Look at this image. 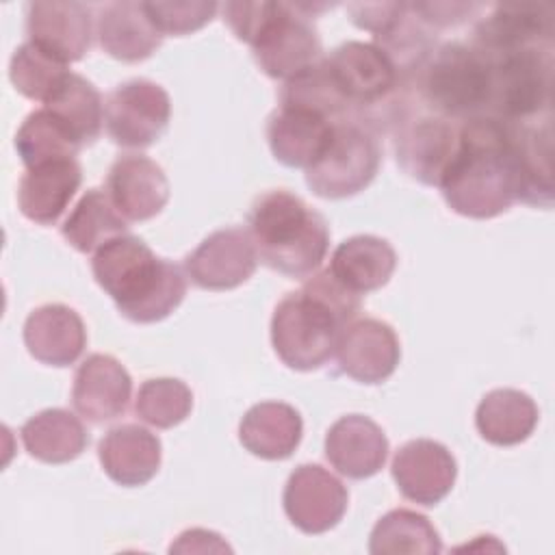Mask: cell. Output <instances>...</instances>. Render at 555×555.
<instances>
[{"label":"cell","instance_id":"obj_1","mask_svg":"<svg viewBox=\"0 0 555 555\" xmlns=\"http://www.w3.org/2000/svg\"><path fill=\"white\" fill-rule=\"evenodd\" d=\"M438 186L457 215L490 219L505 212L518 191L509 126L490 115L466 119Z\"/></svg>","mask_w":555,"mask_h":555},{"label":"cell","instance_id":"obj_2","mask_svg":"<svg viewBox=\"0 0 555 555\" xmlns=\"http://www.w3.org/2000/svg\"><path fill=\"white\" fill-rule=\"evenodd\" d=\"M360 295L345 288L327 269L288 293L271 317L278 358L295 371L321 369L334 353L343 330L356 319Z\"/></svg>","mask_w":555,"mask_h":555},{"label":"cell","instance_id":"obj_3","mask_svg":"<svg viewBox=\"0 0 555 555\" xmlns=\"http://www.w3.org/2000/svg\"><path fill=\"white\" fill-rule=\"evenodd\" d=\"M91 271L117 310L134 323H156L169 317L186 295L182 269L158 258L132 234H119L95 249Z\"/></svg>","mask_w":555,"mask_h":555},{"label":"cell","instance_id":"obj_4","mask_svg":"<svg viewBox=\"0 0 555 555\" xmlns=\"http://www.w3.org/2000/svg\"><path fill=\"white\" fill-rule=\"evenodd\" d=\"M247 223L258 260L282 275L310 278L327 254V221L286 189L260 193L249 208Z\"/></svg>","mask_w":555,"mask_h":555},{"label":"cell","instance_id":"obj_5","mask_svg":"<svg viewBox=\"0 0 555 555\" xmlns=\"http://www.w3.org/2000/svg\"><path fill=\"white\" fill-rule=\"evenodd\" d=\"M223 20L254 50L260 69L271 78H295L319 63L321 39L306 4L225 2Z\"/></svg>","mask_w":555,"mask_h":555},{"label":"cell","instance_id":"obj_6","mask_svg":"<svg viewBox=\"0 0 555 555\" xmlns=\"http://www.w3.org/2000/svg\"><path fill=\"white\" fill-rule=\"evenodd\" d=\"M425 104L440 117L470 119L486 115L490 98V63L473 46L444 43L427 52L414 67Z\"/></svg>","mask_w":555,"mask_h":555},{"label":"cell","instance_id":"obj_7","mask_svg":"<svg viewBox=\"0 0 555 555\" xmlns=\"http://www.w3.org/2000/svg\"><path fill=\"white\" fill-rule=\"evenodd\" d=\"M490 98L486 115L503 124H527L551 108L553 46L522 48L488 59Z\"/></svg>","mask_w":555,"mask_h":555},{"label":"cell","instance_id":"obj_8","mask_svg":"<svg viewBox=\"0 0 555 555\" xmlns=\"http://www.w3.org/2000/svg\"><path fill=\"white\" fill-rule=\"evenodd\" d=\"M379 163V141L369 124L345 117L334 121L327 147L306 169V184L319 197H351L373 182Z\"/></svg>","mask_w":555,"mask_h":555},{"label":"cell","instance_id":"obj_9","mask_svg":"<svg viewBox=\"0 0 555 555\" xmlns=\"http://www.w3.org/2000/svg\"><path fill=\"white\" fill-rule=\"evenodd\" d=\"M171 117L167 91L145 78L115 87L104 100V126L108 137L124 147H147L158 141Z\"/></svg>","mask_w":555,"mask_h":555},{"label":"cell","instance_id":"obj_10","mask_svg":"<svg viewBox=\"0 0 555 555\" xmlns=\"http://www.w3.org/2000/svg\"><path fill=\"white\" fill-rule=\"evenodd\" d=\"M323 65L349 108L382 104L399 87V67L377 43L347 41L332 50Z\"/></svg>","mask_w":555,"mask_h":555},{"label":"cell","instance_id":"obj_11","mask_svg":"<svg viewBox=\"0 0 555 555\" xmlns=\"http://www.w3.org/2000/svg\"><path fill=\"white\" fill-rule=\"evenodd\" d=\"M282 503L297 529L317 535L334 529L343 520L349 492L343 481L323 466L301 464L286 479Z\"/></svg>","mask_w":555,"mask_h":555},{"label":"cell","instance_id":"obj_12","mask_svg":"<svg viewBox=\"0 0 555 555\" xmlns=\"http://www.w3.org/2000/svg\"><path fill=\"white\" fill-rule=\"evenodd\" d=\"M258 264L254 241L243 228H223L208 234L186 258L184 269L204 291H230L247 282Z\"/></svg>","mask_w":555,"mask_h":555},{"label":"cell","instance_id":"obj_13","mask_svg":"<svg viewBox=\"0 0 555 555\" xmlns=\"http://www.w3.org/2000/svg\"><path fill=\"white\" fill-rule=\"evenodd\" d=\"M460 128L440 115L403 117L395 137L397 163L423 184L438 186L455 150Z\"/></svg>","mask_w":555,"mask_h":555},{"label":"cell","instance_id":"obj_14","mask_svg":"<svg viewBox=\"0 0 555 555\" xmlns=\"http://www.w3.org/2000/svg\"><path fill=\"white\" fill-rule=\"evenodd\" d=\"M535 46H553V7L546 2L494 4L473 35V48L486 59Z\"/></svg>","mask_w":555,"mask_h":555},{"label":"cell","instance_id":"obj_15","mask_svg":"<svg viewBox=\"0 0 555 555\" xmlns=\"http://www.w3.org/2000/svg\"><path fill=\"white\" fill-rule=\"evenodd\" d=\"M390 470L399 492L418 505L440 503L457 477L451 451L429 438H416L399 447Z\"/></svg>","mask_w":555,"mask_h":555},{"label":"cell","instance_id":"obj_16","mask_svg":"<svg viewBox=\"0 0 555 555\" xmlns=\"http://www.w3.org/2000/svg\"><path fill=\"white\" fill-rule=\"evenodd\" d=\"M336 360L345 375L362 384H382L399 360L401 347L395 330L379 319H353L340 334Z\"/></svg>","mask_w":555,"mask_h":555},{"label":"cell","instance_id":"obj_17","mask_svg":"<svg viewBox=\"0 0 555 555\" xmlns=\"http://www.w3.org/2000/svg\"><path fill=\"white\" fill-rule=\"evenodd\" d=\"M26 30L28 41L63 63H74L91 48V9L74 0L30 2L26 7Z\"/></svg>","mask_w":555,"mask_h":555},{"label":"cell","instance_id":"obj_18","mask_svg":"<svg viewBox=\"0 0 555 555\" xmlns=\"http://www.w3.org/2000/svg\"><path fill=\"white\" fill-rule=\"evenodd\" d=\"M106 193L124 219L147 221L169 202V180L152 158L124 154L108 169Z\"/></svg>","mask_w":555,"mask_h":555},{"label":"cell","instance_id":"obj_19","mask_svg":"<svg viewBox=\"0 0 555 555\" xmlns=\"http://www.w3.org/2000/svg\"><path fill=\"white\" fill-rule=\"evenodd\" d=\"M132 379L126 366L108 353H91L74 375V410L91 421L106 423L121 416L128 408Z\"/></svg>","mask_w":555,"mask_h":555},{"label":"cell","instance_id":"obj_20","mask_svg":"<svg viewBox=\"0 0 555 555\" xmlns=\"http://www.w3.org/2000/svg\"><path fill=\"white\" fill-rule=\"evenodd\" d=\"M327 462L349 479L377 475L388 457L384 429L364 414L340 416L325 436Z\"/></svg>","mask_w":555,"mask_h":555},{"label":"cell","instance_id":"obj_21","mask_svg":"<svg viewBox=\"0 0 555 555\" xmlns=\"http://www.w3.org/2000/svg\"><path fill=\"white\" fill-rule=\"evenodd\" d=\"M334 119L299 104H280L269 117L267 139L273 156L286 167L308 169L330 143Z\"/></svg>","mask_w":555,"mask_h":555},{"label":"cell","instance_id":"obj_22","mask_svg":"<svg viewBox=\"0 0 555 555\" xmlns=\"http://www.w3.org/2000/svg\"><path fill=\"white\" fill-rule=\"evenodd\" d=\"M24 345L41 364L69 366L87 347V330L74 308L46 304L26 317Z\"/></svg>","mask_w":555,"mask_h":555},{"label":"cell","instance_id":"obj_23","mask_svg":"<svg viewBox=\"0 0 555 555\" xmlns=\"http://www.w3.org/2000/svg\"><path fill=\"white\" fill-rule=\"evenodd\" d=\"M82 182L76 158H61L28 167L20 180L17 206L35 223L52 225L65 212Z\"/></svg>","mask_w":555,"mask_h":555},{"label":"cell","instance_id":"obj_24","mask_svg":"<svg viewBox=\"0 0 555 555\" xmlns=\"http://www.w3.org/2000/svg\"><path fill=\"white\" fill-rule=\"evenodd\" d=\"M163 447L156 434L128 423L113 427L98 444V460L104 473L119 486H143L160 468Z\"/></svg>","mask_w":555,"mask_h":555},{"label":"cell","instance_id":"obj_25","mask_svg":"<svg viewBox=\"0 0 555 555\" xmlns=\"http://www.w3.org/2000/svg\"><path fill=\"white\" fill-rule=\"evenodd\" d=\"M95 33L100 48L124 63H139L152 56L163 35L154 26L145 2H108L100 9Z\"/></svg>","mask_w":555,"mask_h":555},{"label":"cell","instance_id":"obj_26","mask_svg":"<svg viewBox=\"0 0 555 555\" xmlns=\"http://www.w3.org/2000/svg\"><path fill=\"white\" fill-rule=\"evenodd\" d=\"M512 156L516 167V199L531 206L551 208L553 204V143L551 124H507Z\"/></svg>","mask_w":555,"mask_h":555},{"label":"cell","instance_id":"obj_27","mask_svg":"<svg viewBox=\"0 0 555 555\" xmlns=\"http://www.w3.org/2000/svg\"><path fill=\"white\" fill-rule=\"evenodd\" d=\"M395 267L397 254L386 238L358 234L334 249L327 271L351 293L366 295L386 286Z\"/></svg>","mask_w":555,"mask_h":555},{"label":"cell","instance_id":"obj_28","mask_svg":"<svg viewBox=\"0 0 555 555\" xmlns=\"http://www.w3.org/2000/svg\"><path fill=\"white\" fill-rule=\"evenodd\" d=\"M301 434L299 412L282 401L251 405L238 425L241 444L262 460H286L299 447Z\"/></svg>","mask_w":555,"mask_h":555},{"label":"cell","instance_id":"obj_29","mask_svg":"<svg viewBox=\"0 0 555 555\" xmlns=\"http://www.w3.org/2000/svg\"><path fill=\"white\" fill-rule=\"evenodd\" d=\"M20 434L28 455L46 464L72 462L89 444V434L80 418L63 408L37 412L22 425Z\"/></svg>","mask_w":555,"mask_h":555},{"label":"cell","instance_id":"obj_30","mask_svg":"<svg viewBox=\"0 0 555 555\" xmlns=\"http://www.w3.org/2000/svg\"><path fill=\"white\" fill-rule=\"evenodd\" d=\"M475 425L488 442L512 447L533 434L538 425V405L522 390L496 388L479 401Z\"/></svg>","mask_w":555,"mask_h":555},{"label":"cell","instance_id":"obj_31","mask_svg":"<svg viewBox=\"0 0 555 555\" xmlns=\"http://www.w3.org/2000/svg\"><path fill=\"white\" fill-rule=\"evenodd\" d=\"M126 219L115 208L108 193L89 189L61 225V234L74 249L89 254L111 238L126 234Z\"/></svg>","mask_w":555,"mask_h":555},{"label":"cell","instance_id":"obj_32","mask_svg":"<svg viewBox=\"0 0 555 555\" xmlns=\"http://www.w3.org/2000/svg\"><path fill=\"white\" fill-rule=\"evenodd\" d=\"M46 108L69 128L80 145L93 143L102 132V95L87 78L74 72H69L56 91L46 100Z\"/></svg>","mask_w":555,"mask_h":555},{"label":"cell","instance_id":"obj_33","mask_svg":"<svg viewBox=\"0 0 555 555\" xmlns=\"http://www.w3.org/2000/svg\"><path fill=\"white\" fill-rule=\"evenodd\" d=\"M369 551L373 555H434L442 551V542L427 516L412 509H392L375 522Z\"/></svg>","mask_w":555,"mask_h":555},{"label":"cell","instance_id":"obj_34","mask_svg":"<svg viewBox=\"0 0 555 555\" xmlns=\"http://www.w3.org/2000/svg\"><path fill=\"white\" fill-rule=\"evenodd\" d=\"M80 147L69 128L48 108L30 113L15 134V150L26 169L50 160L76 158Z\"/></svg>","mask_w":555,"mask_h":555},{"label":"cell","instance_id":"obj_35","mask_svg":"<svg viewBox=\"0 0 555 555\" xmlns=\"http://www.w3.org/2000/svg\"><path fill=\"white\" fill-rule=\"evenodd\" d=\"M67 74V63L59 61L56 56L41 50L33 41L22 43L13 52L9 65V78L13 87L28 100H39L43 104L65 80Z\"/></svg>","mask_w":555,"mask_h":555},{"label":"cell","instance_id":"obj_36","mask_svg":"<svg viewBox=\"0 0 555 555\" xmlns=\"http://www.w3.org/2000/svg\"><path fill=\"white\" fill-rule=\"evenodd\" d=\"M193 408L191 388L176 377H154L141 384L134 412L152 427L169 429L182 423Z\"/></svg>","mask_w":555,"mask_h":555},{"label":"cell","instance_id":"obj_37","mask_svg":"<svg viewBox=\"0 0 555 555\" xmlns=\"http://www.w3.org/2000/svg\"><path fill=\"white\" fill-rule=\"evenodd\" d=\"M145 9L158 28L165 35H189L208 24L219 4L217 2H145Z\"/></svg>","mask_w":555,"mask_h":555},{"label":"cell","instance_id":"obj_38","mask_svg":"<svg viewBox=\"0 0 555 555\" xmlns=\"http://www.w3.org/2000/svg\"><path fill=\"white\" fill-rule=\"evenodd\" d=\"M171 553H208V551H230L219 533L206 529H189L178 535V542L171 544Z\"/></svg>","mask_w":555,"mask_h":555}]
</instances>
